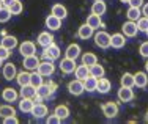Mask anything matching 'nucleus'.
<instances>
[{"label": "nucleus", "instance_id": "obj_1", "mask_svg": "<svg viewBox=\"0 0 148 124\" xmlns=\"http://www.w3.org/2000/svg\"><path fill=\"white\" fill-rule=\"evenodd\" d=\"M95 44L101 49H109L110 47V35L107 31H98V33H95Z\"/></svg>", "mask_w": 148, "mask_h": 124}, {"label": "nucleus", "instance_id": "obj_2", "mask_svg": "<svg viewBox=\"0 0 148 124\" xmlns=\"http://www.w3.org/2000/svg\"><path fill=\"white\" fill-rule=\"evenodd\" d=\"M54 91H55V85L52 83V82L43 83V85H40V87L36 88V94H38V96H40L41 99L51 97L52 94H54Z\"/></svg>", "mask_w": 148, "mask_h": 124}, {"label": "nucleus", "instance_id": "obj_3", "mask_svg": "<svg viewBox=\"0 0 148 124\" xmlns=\"http://www.w3.org/2000/svg\"><path fill=\"white\" fill-rule=\"evenodd\" d=\"M36 71H38V72H40L43 77H49V76H52V74H54L55 66H54V63H52L51 60H44V61H40V65H38Z\"/></svg>", "mask_w": 148, "mask_h": 124}, {"label": "nucleus", "instance_id": "obj_4", "mask_svg": "<svg viewBox=\"0 0 148 124\" xmlns=\"http://www.w3.org/2000/svg\"><path fill=\"white\" fill-rule=\"evenodd\" d=\"M43 57H44V60H51V61H54V60L60 58V47H58L57 44H54V42H52L51 46L44 47Z\"/></svg>", "mask_w": 148, "mask_h": 124}, {"label": "nucleus", "instance_id": "obj_5", "mask_svg": "<svg viewBox=\"0 0 148 124\" xmlns=\"http://www.w3.org/2000/svg\"><path fill=\"white\" fill-rule=\"evenodd\" d=\"M121 31L125 36L128 38H134L137 33H139V28H137V22H134V20H128V22L123 24L121 27Z\"/></svg>", "mask_w": 148, "mask_h": 124}, {"label": "nucleus", "instance_id": "obj_6", "mask_svg": "<svg viewBox=\"0 0 148 124\" xmlns=\"http://www.w3.org/2000/svg\"><path fill=\"white\" fill-rule=\"evenodd\" d=\"M101 110H103V115L106 118H115L118 115V105L110 101V102H106L103 107H101Z\"/></svg>", "mask_w": 148, "mask_h": 124}, {"label": "nucleus", "instance_id": "obj_7", "mask_svg": "<svg viewBox=\"0 0 148 124\" xmlns=\"http://www.w3.org/2000/svg\"><path fill=\"white\" fill-rule=\"evenodd\" d=\"M68 91L71 94H74V96H80V94L85 91V88H84V82H82V80H79V79L69 82L68 83Z\"/></svg>", "mask_w": 148, "mask_h": 124}, {"label": "nucleus", "instance_id": "obj_8", "mask_svg": "<svg viewBox=\"0 0 148 124\" xmlns=\"http://www.w3.org/2000/svg\"><path fill=\"white\" fill-rule=\"evenodd\" d=\"M77 68V65H76V60H71V58H63L62 61H60V69H62V72H65V74H71L74 72Z\"/></svg>", "mask_w": 148, "mask_h": 124}, {"label": "nucleus", "instance_id": "obj_9", "mask_svg": "<svg viewBox=\"0 0 148 124\" xmlns=\"http://www.w3.org/2000/svg\"><path fill=\"white\" fill-rule=\"evenodd\" d=\"M117 96L121 102H131L134 99V91H132V88H129V87H120Z\"/></svg>", "mask_w": 148, "mask_h": 124}, {"label": "nucleus", "instance_id": "obj_10", "mask_svg": "<svg viewBox=\"0 0 148 124\" xmlns=\"http://www.w3.org/2000/svg\"><path fill=\"white\" fill-rule=\"evenodd\" d=\"M148 83V74L145 71H139L134 74V87L137 88H145Z\"/></svg>", "mask_w": 148, "mask_h": 124}, {"label": "nucleus", "instance_id": "obj_11", "mask_svg": "<svg viewBox=\"0 0 148 124\" xmlns=\"http://www.w3.org/2000/svg\"><path fill=\"white\" fill-rule=\"evenodd\" d=\"M19 52L22 57H29V55H35V52H36V47H35V44L32 41H24L22 44L19 46Z\"/></svg>", "mask_w": 148, "mask_h": 124}, {"label": "nucleus", "instance_id": "obj_12", "mask_svg": "<svg viewBox=\"0 0 148 124\" xmlns=\"http://www.w3.org/2000/svg\"><path fill=\"white\" fill-rule=\"evenodd\" d=\"M125 35L123 33H114L110 36V46L114 49H121V47H125V44H126V40H125Z\"/></svg>", "mask_w": 148, "mask_h": 124}, {"label": "nucleus", "instance_id": "obj_13", "mask_svg": "<svg viewBox=\"0 0 148 124\" xmlns=\"http://www.w3.org/2000/svg\"><path fill=\"white\" fill-rule=\"evenodd\" d=\"M65 57L66 58H71V60H77L80 57V46L79 44H69L65 50Z\"/></svg>", "mask_w": 148, "mask_h": 124}, {"label": "nucleus", "instance_id": "obj_14", "mask_svg": "<svg viewBox=\"0 0 148 124\" xmlns=\"http://www.w3.org/2000/svg\"><path fill=\"white\" fill-rule=\"evenodd\" d=\"M38 65H40V60H38L36 55H29L24 57V68L29 71H36Z\"/></svg>", "mask_w": 148, "mask_h": 124}, {"label": "nucleus", "instance_id": "obj_15", "mask_svg": "<svg viewBox=\"0 0 148 124\" xmlns=\"http://www.w3.org/2000/svg\"><path fill=\"white\" fill-rule=\"evenodd\" d=\"M110 88H112V83L109 79H106V77H99V79H98L96 91H99V93H103V94H107L109 91H110Z\"/></svg>", "mask_w": 148, "mask_h": 124}, {"label": "nucleus", "instance_id": "obj_16", "mask_svg": "<svg viewBox=\"0 0 148 124\" xmlns=\"http://www.w3.org/2000/svg\"><path fill=\"white\" fill-rule=\"evenodd\" d=\"M93 33H95V28H91L87 22L84 24V25H80L79 31H77V35H79L80 40H90V38L93 36Z\"/></svg>", "mask_w": 148, "mask_h": 124}, {"label": "nucleus", "instance_id": "obj_17", "mask_svg": "<svg viewBox=\"0 0 148 124\" xmlns=\"http://www.w3.org/2000/svg\"><path fill=\"white\" fill-rule=\"evenodd\" d=\"M47 107H46L44 104H41V102H38V104H35L33 105V110H32V115L35 116L36 119H41V118H44L46 115H47Z\"/></svg>", "mask_w": 148, "mask_h": 124}, {"label": "nucleus", "instance_id": "obj_18", "mask_svg": "<svg viewBox=\"0 0 148 124\" xmlns=\"http://www.w3.org/2000/svg\"><path fill=\"white\" fill-rule=\"evenodd\" d=\"M46 27H47L49 30H58V28L62 27V19L57 16H54V14H51V16L46 17Z\"/></svg>", "mask_w": 148, "mask_h": 124}, {"label": "nucleus", "instance_id": "obj_19", "mask_svg": "<svg viewBox=\"0 0 148 124\" xmlns=\"http://www.w3.org/2000/svg\"><path fill=\"white\" fill-rule=\"evenodd\" d=\"M16 76H17L16 66L13 63H5V66H3V77L6 80H13V79H16Z\"/></svg>", "mask_w": 148, "mask_h": 124}, {"label": "nucleus", "instance_id": "obj_20", "mask_svg": "<svg viewBox=\"0 0 148 124\" xmlns=\"http://www.w3.org/2000/svg\"><path fill=\"white\" fill-rule=\"evenodd\" d=\"M74 74H76V79H79V80H85L87 77L90 76V66H87V65H79L76 68V71H74Z\"/></svg>", "mask_w": 148, "mask_h": 124}, {"label": "nucleus", "instance_id": "obj_21", "mask_svg": "<svg viewBox=\"0 0 148 124\" xmlns=\"http://www.w3.org/2000/svg\"><path fill=\"white\" fill-rule=\"evenodd\" d=\"M33 105H35L33 99L22 97V99H21V102H19V110L24 112V113H32V110H33Z\"/></svg>", "mask_w": 148, "mask_h": 124}, {"label": "nucleus", "instance_id": "obj_22", "mask_svg": "<svg viewBox=\"0 0 148 124\" xmlns=\"http://www.w3.org/2000/svg\"><path fill=\"white\" fill-rule=\"evenodd\" d=\"M52 42H54V36H52V33H49V31H43V33H40V36H38V44H40L41 47H47V46H51Z\"/></svg>", "mask_w": 148, "mask_h": 124}, {"label": "nucleus", "instance_id": "obj_23", "mask_svg": "<svg viewBox=\"0 0 148 124\" xmlns=\"http://www.w3.org/2000/svg\"><path fill=\"white\" fill-rule=\"evenodd\" d=\"M17 96H19V94H17V91L14 90V88H5L3 93H2V97H3L5 102H16Z\"/></svg>", "mask_w": 148, "mask_h": 124}, {"label": "nucleus", "instance_id": "obj_24", "mask_svg": "<svg viewBox=\"0 0 148 124\" xmlns=\"http://www.w3.org/2000/svg\"><path fill=\"white\" fill-rule=\"evenodd\" d=\"M21 97H30L33 99L35 96H36V88L33 87V85H24V87H21Z\"/></svg>", "mask_w": 148, "mask_h": 124}, {"label": "nucleus", "instance_id": "obj_25", "mask_svg": "<svg viewBox=\"0 0 148 124\" xmlns=\"http://www.w3.org/2000/svg\"><path fill=\"white\" fill-rule=\"evenodd\" d=\"M106 11H107V5H106V2H103V0H96V2L91 5V13L93 14L103 16V14H106Z\"/></svg>", "mask_w": 148, "mask_h": 124}, {"label": "nucleus", "instance_id": "obj_26", "mask_svg": "<svg viewBox=\"0 0 148 124\" xmlns=\"http://www.w3.org/2000/svg\"><path fill=\"white\" fill-rule=\"evenodd\" d=\"M51 14H54V16H57L60 17V19H65L66 16H68V11H66V8L63 5H60V3H55L54 6H52V10H51Z\"/></svg>", "mask_w": 148, "mask_h": 124}, {"label": "nucleus", "instance_id": "obj_27", "mask_svg": "<svg viewBox=\"0 0 148 124\" xmlns=\"http://www.w3.org/2000/svg\"><path fill=\"white\" fill-rule=\"evenodd\" d=\"M87 24H88L91 28H95V30H96V28H99L101 25H103V20H101L99 14H93V13H91L90 16L87 17Z\"/></svg>", "mask_w": 148, "mask_h": 124}, {"label": "nucleus", "instance_id": "obj_28", "mask_svg": "<svg viewBox=\"0 0 148 124\" xmlns=\"http://www.w3.org/2000/svg\"><path fill=\"white\" fill-rule=\"evenodd\" d=\"M96 85H98V79L93 76H88L85 80H84V88H85V91H96Z\"/></svg>", "mask_w": 148, "mask_h": 124}, {"label": "nucleus", "instance_id": "obj_29", "mask_svg": "<svg viewBox=\"0 0 148 124\" xmlns=\"http://www.w3.org/2000/svg\"><path fill=\"white\" fill-rule=\"evenodd\" d=\"M126 16H128L129 20H134V22H137V20L142 17V10L140 8H136V6H129L128 13H126Z\"/></svg>", "mask_w": 148, "mask_h": 124}, {"label": "nucleus", "instance_id": "obj_30", "mask_svg": "<svg viewBox=\"0 0 148 124\" xmlns=\"http://www.w3.org/2000/svg\"><path fill=\"white\" fill-rule=\"evenodd\" d=\"M16 80H17V83H19V87L29 85V83H30V72H25V71H21V72H17Z\"/></svg>", "mask_w": 148, "mask_h": 124}, {"label": "nucleus", "instance_id": "obj_31", "mask_svg": "<svg viewBox=\"0 0 148 124\" xmlns=\"http://www.w3.org/2000/svg\"><path fill=\"white\" fill-rule=\"evenodd\" d=\"M43 76H41L38 71H33V72H30V85H33L35 88H38L40 85H43Z\"/></svg>", "mask_w": 148, "mask_h": 124}, {"label": "nucleus", "instance_id": "obj_32", "mask_svg": "<svg viewBox=\"0 0 148 124\" xmlns=\"http://www.w3.org/2000/svg\"><path fill=\"white\" fill-rule=\"evenodd\" d=\"M82 63L87 65V66H93V65L98 63V57L95 54H91V52H87V54L82 55Z\"/></svg>", "mask_w": 148, "mask_h": 124}, {"label": "nucleus", "instance_id": "obj_33", "mask_svg": "<svg viewBox=\"0 0 148 124\" xmlns=\"http://www.w3.org/2000/svg\"><path fill=\"white\" fill-rule=\"evenodd\" d=\"M120 83H121V87H129V88H132V87H134V74L125 72V74L121 76V79H120Z\"/></svg>", "mask_w": 148, "mask_h": 124}, {"label": "nucleus", "instance_id": "obj_34", "mask_svg": "<svg viewBox=\"0 0 148 124\" xmlns=\"http://www.w3.org/2000/svg\"><path fill=\"white\" fill-rule=\"evenodd\" d=\"M104 74H106V69L101 65H98V63H96V65L90 66V76L99 79V77H104Z\"/></svg>", "mask_w": 148, "mask_h": 124}, {"label": "nucleus", "instance_id": "obj_35", "mask_svg": "<svg viewBox=\"0 0 148 124\" xmlns=\"http://www.w3.org/2000/svg\"><path fill=\"white\" fill-rule=\"evenodd\" d=\"M54 113L58 116L60 119H66L69 116V108L66 107V105H57L55 110H54Z\"/></svg>", "mask_w": 148, "mask_h": 124}, {"label": "nucleus", "instance_id": "obj_36", "mask_svg": "<svg viewBox=\"0 0 148 124\" xmlns=\"http://www.w3.org/2000/svg\"><path fill=\"white\" fill-rule=\"evenodd\" d=\"M2 46H5L6 49H14L16 46H17V40H16V36H3V40H2Z\"/></svg>", "mask_w": 148, "mask_h": 124}, {"label": "nucleus", "instance_id": "obj_37", "mask_svg": "<svg viewBox=\"0 0 148 124\" xmlns=\"http://www.w3.org/2000/svg\"><path fill=\"white\" fill-rule=\"evenodd\" d=\"M11 115H16V110L11 105H2L0 107V116L2 118H6V116H11Z\"/></svg>", "mask_w": 148, "mask_h": 124}, {"label": "nucleus", "instance_id": "obj_38", "mask_svg": "<svg viewBox=\"0 0 148 124\" xmlns=\"http://www.w3.org/2000/svg\"><path fill=\"white\" fill-rule=\"evenodd\" d=\"M13 14H11V11H10L8 8H5V6H2L0 8V22H8L10 20V17H11Z\"/></svg>", "mask_w": 148, "mask_h": 124}, {"label": "nucleus", "instance_id": "obj_39", "mask_svg": "<svg viewBox=\"0 0 148 124\" xmlns=\"http://www.w3.org/2000/svg\"><path fill=\"white\" fill-rule=\"evenodd\" d=\"M137 28H139V31H145L148 30V17H145V16H142L139 20H137Z\"/></svg>", "mask_w": 148, "mask_h": 124}, {"label": "nucleus", "instance_id": "obj_40", "mask_svg": "<svg viewBox=\"0 0 148 124\" xmlns=\"http://www.w3.org/2000/svg\"><path fill=\"white\" fill-rule=\"evenodd\" d=\"M8 10L11 11V14H21V13H22V10H24V6H22V3H21L19 0H17V2L13 3V5L10 6Z\"/></svg>", "mask_w": 148, "mask_h": 124}, {"label": "nucleus", "instance_id": "obj_41", "mask_svg": "<svg viewBox=\"0 0 148 124\" xmlns=\"http://www.w3.org/2000/svg\"><path fill=\"white\" fill-rule=\"evenodd\" d=\"M10 54H11V50L10 49H6L5 46H2L0 44V60H8V57H10Z\"/></svg>", "mask_w": 148, "mask_h": 124}, {"label": "nucleus", "instance_id": "obj_42", "mask_svg": "<svg viewBox=\"0 0 148 124\" xmlns=\"http://www.w3.org/2000/svg\"><path fill=\"white\" fill-rule=\"evenodd\" d=\"M139 52H140V55H142L143 58H148V41H145V42H142V44H140Z\"/></svg>", "mask_w": 148, "mask_h": 124}, {"label": "nucleus", "instance_id": "obj_43", "mask_svg": "<svg viewBox=\"0 0 148 124\" xmlns=\"http://www.w3.org/2000/svg\"><path fill=\"white\" fill-rule=\"evenodd\" d=\"M3 123H5V124H17V123H19V119L16 118V115H11V116L3 118Z\"/></svg>", "mask_w": 148, "mask_h": 124}, {"label": "nucleus", "instance_id": "obj_44", "mask_svg": "<svg viewBox=\"0 0 148 124\" xmlns=\"http://www.w3.org/2000/svg\"><path fill=\"white\" fill-rule=\"evenodd\" d=\"M58 123H62V119H60L55 113L51 116H47V124H58Z\"/></svg>", "mask_w": 148, "mask_h": 124}, {"label": "nucleus", "instance_id": "obj_45", "mask_svg": "<svg viewBox=\"0 0 148 124\" xmlns=\"http://www.w3.org/2000/svg\"><path fill=\"white\" fill-rule=\"evenodd\" d=\"M129 6H136V8H142L143 5V0H129Z\"/></svg>", "mask_w": 148, "mask_h": 124}, {"label": "nucleus", "instance_id": "obj_46", "mask_svg": "<svg viewBox=\"0 0 148 124\" xmlns=\"http://www.w3.org/2000/svg\"><path fill=\"white\" fill-rule=\"evenodd\" d=\"M14 2H17V0H3V2H2V5L5 6V8H10V6H11Z\"/></svg>", "mask_w": 148, "mask_h": 124}, {"label": "nucleus", "instance_id": "obj_47", "mask_svg": "<svg viewBox=\"0 0 148 124\" xmlns=\"http://www.w3.org/2000/svg\"><path fill=\"white\" fill-rule=\"evenodd\" d=\"M142 16H145V17H148V3H143L142 5Z\"/></svg>", "mask_w": 148, "mask_h": 124}, {"label": "nucleus", "instance_id": "obj_48", "mask_svg": "<svg viewBox=\"0 0 148 124\" xmlns=\"http://www.w3.org/2000/svg\"><path fill=\"white\" fill-rule=\"evenodd\" d=\"M145 72L148 74V58H147V61H145Z\"/></svg>", "mask_w": 148, "mask_h": 124}, {"label": "nucleus", "instance_id": "obj_49", "mask_svg": "<svg viewBox=\"0 0 148 124\" xmlns=\"http://www.w3.org/2000/svg\"><path fill=\"white\" fill-rule=\"evenodd\" d=\"M145 121H147V123H148V112H147V113H145Z\"/></svg>", "mask_w": 148, "mask_h": 124}, {"label": "nucleus", "instance_id": "obj_50", "mask_svg": "<svg viewBox=\"0 0 148 124\" xmlns=\"http://www.w3.org/2000/svg\"><path fill=\"white\" fill-rule=\"evenodd\" d=\"M120 2H123V3H128V2H129V0H120Z\"/></svg>", "mask_w": 148, "mask_h": 124}, {"label": "nucleus", "instance_id": "obj_51", "mask_svg": "<svg viewBox=\"0 0 148 124\" xmlns=\"http://www.w3.org/2000/svg\"><path fill=\"white\" fill-rule=\"evenodd\" d=\"M145 33H147V36H148V30H147V31H145Z\"/></svg>", "mask_w": 148, "mask_h": 124}, {"label": "nucleus", "instance_id": "obj_52", "mask_svg": "<svg viewBox=\"0 0 148 124\" xmlns=\"http://www.w3.org/2000/svg\"><path fill=\"white\" fill-rule=\"evenodd\" d=\"M0 66H2V60H0Z\"/></svg>", "mask_w": 148, "mask_h": 124}, {"label": "nucleus", "instance_id": "obj_53", "mask_svg": "<svg viewBox=\"0 0 148 124\" xmlns=\"http://www.w3.org/2000/svg\"><path fill=\"white\" fill-rule=\"evenodd\" d=\"M0 8H2V3H0Z\"/></svg>", "mask_w": 148, "mask_h": 124}, {"label": "nucleus", "instance_id": "obj_54", "mask_svg": "<svg viewBox=\"0 0 148 124\" xmlns=\"http://www.w3.org/2000/svg\"><path fill=\"white\" fill-rule=\"evenodd\" d=\"M2 2H3V0H0V3H2Z\"/></svg>", "mask_w": 148, "mask_h": 124}, {"label": "nucleus", "instance_id": "obj_55", "mask_svg": "<svg viewBox=\"0 0 148 124\" xmlns=\"http://www.w3.org/2000/svg\"><path fill=\"white\" fill-rule=\"evenodd\" d=\"M95 2H96V0H95Z\"/></svg>", "mask_w": 148, "mask_h": 124}]
</instances>
